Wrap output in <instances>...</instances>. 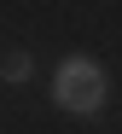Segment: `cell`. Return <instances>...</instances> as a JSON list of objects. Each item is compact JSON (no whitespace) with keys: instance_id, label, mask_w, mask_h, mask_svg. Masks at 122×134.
Returning a JSON list of instances; mask_svg holds the SVG:
<instances>
[{"instance_id":"obj_1","label":"cell","mask_w":122,"mask_h":134,"mask_svg":"<svg viewBox=\"0 0 122 134\" xmlns=\"http://www.w3.org/2000/svg\"><path fill=\"white\" fill-rule=\"evenodd\" d=\"M53 99H58L64 111H76V117H99L105 99H111L105 64H93V58H64L58 76H53Z\"/></svg>"},{"instance_id":"obj_2","label":"cell","mask_w":122,"mask_h":134,"mask_svg":"<svg viewBox=\"0 0 122 134\" xmlns=\"http://www.w3.org/2000/svg\"><path fill=\"white\" fill-rule=\"evenodd\" d=\"M0 82H12V87L35 82V53H29V47H12V53H0Z\"/></svg>"}]
</instances>
